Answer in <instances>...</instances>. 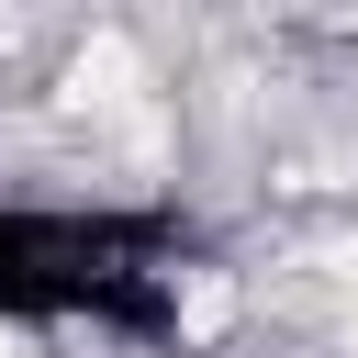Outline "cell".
I'll use <instances>...</instances> for the list:
<instances>
[{"label": "cell", "mask_w": 358, "mask_h": 358, "mask_svg": "<svg viewBox=\"0 0 358 358\" xmlns=\"http://www.w3.org/2000/svg\"><path fill=\"white\" fill-rule=\"evenodd\" d=\"M0 358H45V347H34V336H22V324H0Z\"/></svg>", "instance_id": "6da1fadb"}]
</instances>
